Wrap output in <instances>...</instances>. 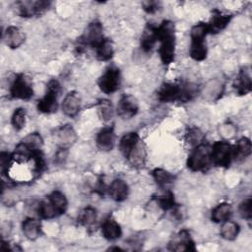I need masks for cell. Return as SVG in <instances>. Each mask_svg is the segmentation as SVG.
I'll list each match as a JSON object with an SVG mask.
<instances>
[{
    "label": "cell",
    "mask_w": 252,
    "mask_h": 252,
    "mask_svg": "<svg viewBox=\"0 0 252 252\" xmlns=\"http://www.w3.org/2000/svg\"><path fill=\"white\" fill-rule=\"evenodd\" d=\"M158 41L160 42L159 56L163 64L168 65L174 59L175 54V32L171 21H163L157 27Z\"/></svg>",
    "instance_id": "obj_1"
},
{
    "label": "cell",
    "mask_w": 252,
    "mask_h": 252,
    "mask_svg": "<svg viewBox=\"0 0 252 252\" xmlns=\"http://www.w3.org/2000/svg\"><path fill=\"white\" fill-rule=\"evenodd\" d=\"M209 33L206 23L196 24L190 32L191 45L190 56L196 61H202L207 57V45L205 38Z\"/></svg>",
    "instance_id": "obj_2"
},
{
    "label": "cell",
    "mask_w": 252,
    "mask_h": 252,
    "mask_svg": "<svg viewBox=\"0 0 252 252\" xmlns=\"http://www.w3.org/2000/svg\"><path fill=\"white\" fill-rule=\"evenodd\" d=\"M212 147L204 142L195 147L187 159V166L192 171H205L212 162Z\"/></svg>",
    "instance_id": "obj_3"
},
{
    "label": "cell",
    "mask_w": 252,
    "mask_h": 252,
    "mask_svg": "<svg viewBox=\"0 0 252 252\" xmlns=\"http://www.w3.org/2000/svg\"><path fill=\"white\" fill-rule=\"evenodd\" d=\"M60 94V84L56 80H50L47 84L45 95L38 100L37 109L42 113H52L58 106V96Z\"/></svg>",
    "instance_id": "obj_4"
},
{
    "label": "cell",
    "mask_w": 252,
    "mask_h": 252,
    "mask_svg": "<svg viewBox=\"0 0 252 252\" xmlns=\"http://www.w3.org/2000/svg\"><path fill=\"white\" fill-rule=\"evenodd\" d=\"M212 162L220 167H227L233 158L232 147L224 141L216 142L212 146Z\"/></svg>",
    "instance_id": "obj_5"
},
{
    "label": "cell",
    "mask_w": 252,
    "mask_h": 252,
    "mask_svg": "<svg viewBox=\"0 0 252 252\" xmlns=\"http://www.w3.org/2000/svg\"><path fill=\"white\" fill-rule=\"evenodd\" d=\"M32 94L33 89L32 80L25 74H18L10 87V95L13 98L29 99Z\"/></svg>",
    "instance_id": "obj_6"
},
{
    "label": "cell",
    "mask_w": 252,
    "mask_h": 252,
    "mask_svg": "<svg viewBox=\"0 0 252 252\" xmlns=\"http://www.w3.org/2000/svg\"><path fill=\"white\" fill-rule=\"evenodd\" d=\"M121 82L120 71L115 66L108 67L98 79V87L104 94H112L119 89Z\"/></svg>",
    "instance_id": "obj_7"
},
{
    "label": "cell",
    "mask_w": 252,
    "mask_h": 252,
    "mask_svg": "<svg viewBox=\"0 0 252 252\" xmlns=\"http://www.w3.org/2000/svg\"><path fill=\"white\" fill-rule=\"evenodd\" d=\"M104 39L102 33V26L99 22L91 23L79 38V43L84 46H92L95 48Z\"/></svg>",
    "instance_id": "obj_8"
},
{
    "label": "cell",
    "mask_w": 252,
    "mask_h": 252,
    "mask_svg": "<svg viewBox=\"0 0 252 252\" xmlns=\"http://www.w3.org/2000/svg\"><path fill=\"white\" fill-rule=\"evenodd\" d=\"M47 1H20L17 3L18 13L22 17H32L41 14L49 7Z\"/></svg>",
    "instance_id": "obj_9"
},
{
    "label": "cell",
    "mask_w": 252,
    "mask_h": 252,
    "mask_svg": "<svg viewBox=\"0 0 252 252\" xmlns=\"http://www.w3.org/2000/svg\"><path fill=\"white\" fill-rule=\"evenodd\" d=\"M139 109L137 99L131 94H123L117 104V113L120 117L128 119L136 115Z\"/></svg>",
    "instance_id": "obj_10"
},
{
    "label": "cell",
    "mask_w": 252,
    "mask_h": 252,
    "mask_svg": "<svg viewBox=\"0 0 252 252\" xmlns=\"http://www.w3.org/2000/svg\"><path fill=\"white\" fill-rule=\"evenodd\" d=\"M168 248L173 251H195V244L187 230L180 231L168 244Z\"/></svg>",
    "instance_id": "obj_11"
},
{
    "label": "cell",
    "mask_w": 252,
    "mask_h": 252,
    "mask_svg": "<svg viewBox=\"0 0 252 252\" xmlns=\"http://www.w3.org/2000/svg\"><path fill=\"white\" fill-rule=\"evenodd\" d=\"M231 15L225 14L220 10H214L210 22L207 24L209 33H218L228 25L231 20Z\"/></svg>",
    "instance_id": "obj_12"
},
{
    "label": "cell",
    "mask_w": 252,
    "mask_h": 252,
    "mask_svg": "<svg viewBox=\"0 0 252 252\" xmlns=\"http://www.w3.org/2000/svg\"><path fill=\"white\" fill-rule=\"evenodd\" d=\"M181 85L164 83L158 91V98L162 102H171L180 100Z\"/></svg>",
    "instance_id": "obj_13"
},
{
    "label": "cell",
    "mask_w": 252,
    "mask_h": 252,
    "mask_svg": "<svg viewBox=\"0 0 252 252\" xmlns=\"http://www.w3.org/2000/svg\"><path fill=\"white\" fill-rule=\"evenodd\" d=\"M81 108V98L77 92L68 93L62 102V111L69 117H75Z\"/></svg>",
    "instance_id": "obj_14"
},
{
    "label": "cell",
    "mask_w": 252,
    "mask_h": 252,
    "mask_svg": "<svg viewBox=\"0 0 252 252\" xmlns=\"http://www.w3.org/2000/svg\"><path fill=\"white\" fill-rule=\"evenodd\" d=\"M26 39L25 32L18 27H8L3 33V40L10 48H18Z\"/></svg>",
    "instance_id": "obj_15"
},
{
    "label": "cell",
    "mask_w": 252,
    "mask_h": 252,
    "mask_svg": "<svg viewBox=\"0 0 252 252\" xmlns=\"http://www.w3.org/2000/svg\"><path fill=\"white\" fill-rule=\"evenodd\" d=\"M96 146L99 150L108 152L111 151L115 145V133L112 127H105L101 129L96 135Z\"/></svg>",
    "instance_id": "obj_16"
},
{
    "label": "cell",
    "mask_w": 252,
    "mask_h": 252,
    "mask_svg": "<svg viewBox=\"0 0 252 252\" xmlns=\"http://www.w3.org/2000/svg\"><path fill=\"white\" fill-rule=\"evenodd\" d=\"M108 194L111 197V199H113L116 202H122L124 201L129 194V187L128 184L118 178V179H114L110 186L108 187Z\"/></svg>",
    "instance_id": "obj_17"
},
{
    "label": "cell",
    "mask_w": 252,
    "mask_h": 252,
    "mask_svg": "<svg viewBox=\"0 0 252 252\" xmlns=\"http://www.w3.org/2000/svg\"><path fill=\"white\" fill-rule=\"evenodd\" d=\"M56 137L59 148L68 149L77 140V135L70 125H64L56 131Z\"/></svg>",
    "instance_id": "obj_18"
},
{
    "label": "cell",
    "mask_w": 252,
    "mask_h": 252,
    "mask_svg": "<svg viewBox=\"0 0 252 252\" xmlns=\"http://www.w3.org/2000/svg\"><path fill=\"white\" fill-rule=\"evenodd\" d=\"M101 233L107 240H115L121 236L122 230L118 222L112 217H108L102 222Z\"/></svg>",
    "instance_id": "obj_19"
},
{
    "label": "cell",
    "mask_w": 252,
    "mask_h": 252,
    "mask_svg": "<svg viewBox=\"0 0 252 252\" xmlns=\"http://www.w3.org/2000/svg\"><path fill=\"white\" fill-rule=\"evenodd\" d=\"M22 231L30 240H35L41 233V223L33 218L26 219L22 223Z\"/></svg>",
    "instance_id": "obj_20"
},
{
    "label": "cell",
    "mask_w": 252,
    "mask_h": 252,
    "mask_svg": "<svg viewBox=\"0 0 252 252\" xmlns=\"http://www.w3.org/2000/svg\"><path fill=\"white\" fill-rule=\"evenodd\" d=\"M234 88L236 90V93L239 95H245L251 92L252 89V82H251V77L246 70V68L242 69L235 82H234Z\"/></svg>",
    "instance_id": "obj_21"
},
{
    "label": "cell",
    "mask_w": 252,
    "mask_h": 252,
    "mask_svg": "<svg viewBox=\"0 0 252 252\" xmlns=\"http://www.w3.org/2000/svg\"><path fill=\"white\" fill-rule=\"evenodd\" d=\"M139 141L140 137L135 132H129L122 136V138L119 141V151L125 158L129 156V154L136 147Z\"/></svg>",
    "instance_id": "obj_22"
},
{
    "label": "cell",
    "mask_w": 252,
    "mask_h": 252,
    "mask_svg": "<svg viewBox=\"0 0 252 252\" xmlns=\"http://www.w3.org/2000/svg\"><path fill=\"white\" fill-rule=\"evenodd\" d=\"M147 152H146V146L143 143V141H139V143L136 145V147L131 151L129 156L126 158L128 161L133 166H143L146 161Z\"/></svg>",
    "instance_id": "obj_23"
},
{
    "label": "cell",
    "mask_w": 252,
    "mask_h": 252,
    "mask_svg": "<svg viewBox=\"0 0 252 252\" xmlns=\"http://www.w3.org/2000/svg\"><path fill=\"white\" fill-rule=\"evenodd\" d=\"M157 41H158L157 27L148 25L141 36V48L146 52L151 51Z\"/></svg>",
    "instance_id": "obj_24"
},
{
    "label": "cell",
    "mask_w": 252,
    "mask_h": 252,
    "mask_svg": "<svg viewBox=\"0 0 252 252\" xmlns=\"http://www.w3.org/2000/svg\"><path fill=\"white\" fill-rule=\"evenodd\" d=\"M232 150H233V158L237 160H241L250 156L252 145L248 138L243 137L237 141V143L235 144L234 148H232Z\"/></svg>",
    "instance_id": "obj_25"
},
{
    "label": "cell",
    "mask_w": 252,
    "mask_h": 252,
    "mask_svg": "<svg viewBox=\"0 0 252 252\" xmlns=\"http://www.w3.org/2000/svg\"><path fill=\"white\" fill-rule=\"evenodd\" d=\"M37 213L41 219H45V220H50L59 216L54 204L52 203V201L48 196L39 203Z\"/></svg>",
    "instance_id": "obj_26"
},
{
    "label": "cell",
    "mask_w": 252,
    "mask_h": 252,
    "mask_svg": "<svg viewBox=\"0 0 252 252\" xmlns=\"http://www.w3.org/2000/svg\"><path fill=\"white\" fill-rule=\"evenodd\" d=\"M231 214H232L231 206L228 203H220L212 211L211 219L215 222H223L229 220Z\"/></svg>",
    "instance_id": "obj_27"
},
{
    "label": "cell",
    "mask_w": 252,
    "mask_h": 252,
    "mask_svg": "<svg viewBox=\"0 0 252 252\" xmlns=\"http://www.w3.org/2000/svg\"><path fill=\"white\" fill-rule=\"evenodd\" d=\"M95 53H96V58L100 61H107L111 59L114 54L113 42L108 38H104L95 47Z\"/></svg>",
    "instance_id": "obj_28"
},
{
    "label": "cell",
    "mask_w": 252,
    "mask_h": 252,
    "mask_svg": "<svg viewBox=\"0 0 252 252\" xmlns=\"http://www.w3.org/2000/svg\"><path fill=\"white\" fill-rule=\"evenodd\" d=\"M239 225L232 220H225L220 227V236L225 240H234L239 233Z\"/></svg>",
    "instance_id": "obj_29"
},
{
    "label": "cell",
    "mask_w": 252,
    "mask_h": 252,
    "mask_svg": "<svg viewBox=\"0 0 252 252\" xmlns=\"http://www.w3.org/2000/svg\"><path fill=\"white\" fill-rule=\"evenodd\" d=\"M22 143L32 152L37 153L41 152L43 141L41 136L38 133H31L26 138L23 139Z\"/></svg>",
    "instance_id": "obj_30"
},
{
    "label": "cell",
    "mask_w": 252,
    "mask_h": 252,
    "mask_svg": "<svg viewBox=\"0 0 252 252\" xmlns=\"http://www.w3.org/2000/svg\"><path fill=\"white\" fill-rule=\"evenodd\" d=\"M153 178L156 181V183L160 187H165L166 185L173 182L174 176L169 173L168 171L162 169V168H156L152 172Z\"/></svg>",
    "instance_id": "obj_31"
},
{
    "label": "cell",
    "mask_w": 252,
    "mask_h": 252,
    "mask_svg": "<svg viewBox=\"0 0 252 252\" xmlns=\"http://www.w3.org/2000/svg\"><path fill=\"white\" fill-rule=\"evenodd\" d=\"M97 112H98L99 117L103 121L111 120L113 117V113H114V109H113L111 101L108 99H105V98L100 99L97 102Z\"/></svg>",
    "instance_id": "obj_32"
},
{
    "label": "cell",
    "mask_w": 252,
    "mask_h": 252,
    "mask_svg": "<svg viewBox=\"0 0 252 252\" xmlns=\"http://www.w3.org/2000/svg\"><path fill=\"white\" fill-rule=\"evenodd\" d=\"M52 203L54 204L59 216L63 215L68 207V201L65 197V195L60 191H53L50 195H48Z\"/></svg>",
    "instance_id": "obj_33"
},
{
    "label": "cell",
    "mask_w": 252,
    "mask_h": 252,
    "mask_svg": "<svg viewBox=\"0 0 252 252\" xmlns=\"http://www.w3.org/2000/svg\"><path fill=\"white\" fill-rule=\"evenodd\" d=\"M96 220V211L92 207H87L81 211L78 221L85 226H92Z\"/></svg>",
    "instance_id": "obj_34"
},
{
    "label": "cell",
    "mask_w": 252,
    "mask_h": 252,
    "mask_svg": "<svg viewBox=\"0 0 252 252\" xmlns=\"http://www.w3.org/2000/svg\"><path fill=\"white\" fill-rule=\"evenodd\" d=\"M185 137H186V141L191 146H194V147L203 143V140H204L203 132L199 128H196V127L189 128L185 134Z\"/></svg>",
    "instance_id": "obj_35"
},
{
    "label": "cell",
    "mask_w": 252,
    "mask_h": 252,
    "mask_svg": "<svg viewBox=\"0 0 252 252\" xmlns=\"http://www.w3.org/2000/svg\"><path fill=\"white\" fill-rule=\"evenodd\" d=\"M11 122L15 130H22L26 125V110L21 107L15 109L11 118Z\"/></svg>",
    "instance_id": "obj_36"
},
{
    "label": "cell",
    "mask_w": 252,
    "mask_h": 252,
    "mask_svg": "<svg viewBox=\"0 0 252 252\" xmlns=\"http://www.w3.org/2000/svg\"><path fill=\"white\" fill-rule=\"evenodd\" d=\"M157 204L158 205V207H160L162 210L167 211V210H171L174 208L175 206V202H174V198H173V194L169 191L165 192L163 195L158 196L157 198Z\"/></svg>",
    "instance_id": "obj_37"
},
{
    "label": "cell",
    "mask_w": 252,
    "mask_h": 252,
    "mask_svg": "<svg viewBox=\"0 0 252 252\" xmlns=\"http://www.w3.org/2000/svg\"><path fill=\"white\" fill-rule=\"evenodd\" d=\"M239 214L240 216L250 221L252 217V199L247 198L239 205Z\"/></svg>",
    "instance_id": "obj_38"
},
{
    "label": "cell",
    "mask_w": 252,
    "mask_h": 252,
    "mask_svg": "<svg viewBox=\"0 0 252 252\" xmlns=\"http://www.w3.org/2000/svg\"><path fill=\"white\" fill-rule=\"evenodd\" d=\"M14 159V156L13 154H9L7 152H2L0 155V165H1V171L3 174H5L8 169L9 166L11 165L12 161Z\"/></svg>",
    "instance_id": "obj_39"
},
{
    "label": "cell",
    "mask_w": 252,
    "mask_h": 252,
    "mask_svg": "<svg viewBox=\"0 0 252 252\" xmlns=\"http://www.w3.org/2000/svg\"><path fill=\"white\" fill-rule=\"evenodd\" d=\"M143 5V9L147 12V13H150V14H153L155 12H157L158 10V7H159V3L157 2V1H145L142 3Z\"/></svg>",
    "instance_id": "obj_40"
}]
</instances>
